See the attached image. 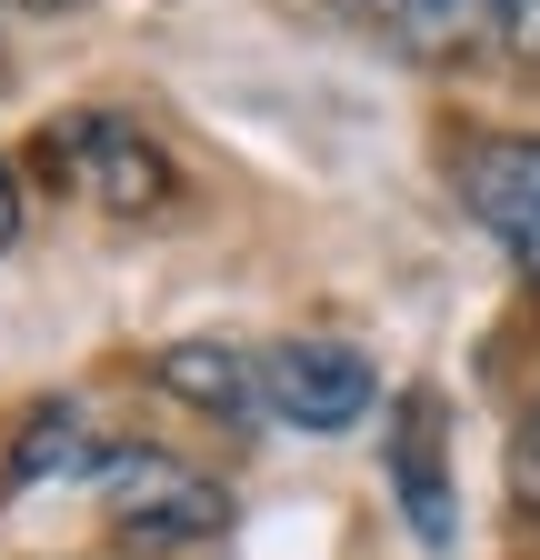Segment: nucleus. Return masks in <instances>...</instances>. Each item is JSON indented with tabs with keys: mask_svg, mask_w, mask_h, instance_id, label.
<instances>
[{
	"mask_svg": "<svg viewBox=\"0 0 540 560\" xmlns=\"http://www.w3.org/2000/svg\"><path fill=\"white\" fill-rule=\"evenodd\" d=\"M101 511L120 540L141 550H190V540H221L231 530V490L211 470H190L171 451H101Z\"/></svg>",
	"mask_w": 540,
	"mask_h": 560,
	"instance_id": "1",
	"label": "nucleus"
},
{
	"mask_svg": "<svg viewBox=\"0 0 540 560\" xmlns=\"http://www.w3.org/2000/svg\"><path fill=\"white\" fill-rule=\"evenodd\" d=\"M40 171L60 190H81L101 210H120V221H141V210L171 200V161H161V140H141L120 110H60L50 140H40Z\"/></svg>",
	"mask_w": 540,
	"mask_h": 560,
	"instance_id": "2",
	"label": "nucleus"
},
{
	"mask_svg": "<svg viewBox=\"0 0 540 560\" xmlns=\"http://www.w3.org/2000/svg\"><path fill=\"white\" fill-rule=\"evenodd\" d=\"M380 400L371 361L351 340H281L260 350V410L291 420V431H351V420Z\"/></svg>",
	"mask_w": 540,
	"mask_h": 560,
	"instance_id": "3",
	"label": "nucleus"
},
{
	"mask_svg": "<svg viewBox=\"0 0 540 560\" xmlns=\"http://www.w3.org/2000/svg\"><path fill=\"white\" fill-rule=\"evenodd\" d=\"M460 200L540 291V140H481V151L460 161Z\"/></svg>",
	"mask_w": 540,
	"mask_h": 560,
	"instance_id": "4",
	"label": "nucleus"
},
{
	"mask_svg": "<svg viewBox=\"0 0 540 560\" xmlns=\"http://www.w3.org/2000/svg\"><path fill=\"white\" fill-rule=\"evenodd\" d=\"M390 490H400V521L421 530V550H450V521H460V501H450V420H441L431 390H400V410H390Z\"/></svg>",
	"mask_w": 540,
	"mask_h": 560,
	"instance_id": "5",
	"label": "nucleus"
},
{
	"mask_svg": "<svg viewBox=\"0 0 540 560\" xmlns=\"http://www.w3.org/2000/svg\"><path fill=\"white\" fill-rule=\"evenodd\" d=\"M161 390L211 410V420H260V361H240L231 340H171L161 350Z\"/></svg>",
	"mask_w": 540,
	"mask_h": 560,
	"instance_id": "6",
	"label": "nucleus"
},
{
	"mask_svg": "<svg viewBox=\"0 0 540 560\" xmlns=\"http://www.w3.org/2000/svg\"><path fill=\"white\" fill-rule=\"evenodd\" d=\"M351 11H361L390 50H411V60H460L470 40L491 31L481 0H351Z\"/></svg>",
	"mask_w": 540,
	"mask_h": 560,
	"instance_id": "7",
	"label": "nucleus"
},
{
	"mask_svg": "<svg viewBox=\"0 0 540 560\" xmlns=\"http://www.w3.org/2000/svg\"><path fill=\"white\" fill-rule=\"evenodd\" d=\"M50 470H101V441H91L81 410H40L31 441L11 451V480H50Z\"/></svg>",
	"mask_w": 540,
	"mask_h": 560,
	"instance_id": "8",
	"label": "nucleus"
},
{
	"mask_svg": "<svg viewBox=\"0 0 540 560\" xmlns=\"http://www.w3.org/2000/svg\"><path fill=\"white\" fill-rule=\"evenodd\" d=\"M481 11H491V31H501L520 60H540V0H481Z\"/></svg>",
	"mask_w": 540,
	"mask_h": 560,
	"instance_id": "9",
	"label": "nucleus"
},
{
	"mask_svg": "<svg viewBox=\"0 0 540 560\" xmlns=\"http://www.w3.org/2000/svg\"><path fill=\"white\" fill-rule=\"evenodd\" d=\"M510 501H520V511H540V410L520 420V441H510Z\"/></svg>",
	"mask_w": 540,
	"mask_h": 560,
	"instance_id": "10",
	"label": "nucleus"
},
{
	"mask_svg": "<svg viewBox=\"0 0 540 560\" xmlns=\"http://www.w3.org/2000/svg\"><path fill=\"white\" fill-rule=\"evenodd\" d=\"M21 210H31V200H21V171H11V161H0V250H11V241H21Z\"/></svg>",
	"mask_w": 540,
	"mask_h": 560,
	"instance_id": "11",
	"label": "nucleus"
},
{
	"mask_svg": "<svg viewBox=\"0 0 540 560\" xmlns=\"http://www.w3.org/2000/svg\"><path fill=\"white\" fill-rule=\"evenodd\" d=\"M21 11H40V21H60V11H81V0H21Z\"/></svg>",
	"mask_w": 540,
	"mask_h": 560,
	"instance_id": "12",
	"label": "nucleus"
}]
</instances>
